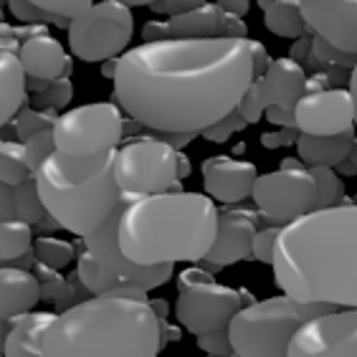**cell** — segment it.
Masks as SVG:
<instances>
[{"label": "cell", "mask_w": 357, "mask_h": 357, "mask_svg": "<svg viewBox=\"0 0 357 357\" xmlns=\"http://www.w3.org/2000/svg\"><path fill=\"white\" fill-rule=\"evenodd\" d=\"M26 152H28V162H31V170H36L46 162L51 155L56 152V139H54V132H41V135H36L26 142Z\"/></svg>", "instance_id": "8d00e7d4"}, {"label": "cell", "mask_w": 357, "mask_h": 357, "mask_svg": "<svg viewBox=\"0 0 357 357\" xmlns=\"http://www.w3.org/2000/svg\"><path fill=\"white\" fill-rule=\"evenodd\" d=\"M0 124L8 127L26 107L28 99V74L18 54L0 51Z\"/></svg>", "instance_id": "cb8c5ba5"}, {"label": "cell", "mask_w": 357, "mask_h": 357, "mask_svg": "<svg viewBox=\"0 0 357 357\" xmlns=\"http://www.w3.org/2000/svg\"><path fill=\"white\" fill-rule=\"evenodd\" d=\"M74 99V84L71 79H59V82H51L48 84V89L38 91V94H31V107L33 109H41V112H59L66 109ZM63 114V112H61Z\"/></svg>", "instance_id": "d6a6232c"}, {"label": "cell", "mask_w": 357, "mask_h": 357, "mask_svg": "<svg viewBox=\"0 0 357 357\" xmlns=\"http://www.w3.org/2000/svg\"><path fill=\"white\" fill-rule=\"evenodd\" d=\"M117 150L96 158H69L54 152L36 170V185L46 213L76 238H89L122 206V190L114 180Z\"/></svg>", "instance_id": "5b68a950"}, {"label": "cell", "mask_w": 357, "mask_h": 357, "mask_svg": "<svg viewBox=\"0 0 357 357\" xmlns=\"http://www.w3.org/2000/svg\"><path fill=\"white\" fill-rule=\"evenodd\" d=\"M18 59H21L28 79L59 82V79H71V74H74L71 56L66 54V48L61 46V41L54 38L48 31L28 38L21 46Z\"/></svg>", "instance_id": "d6986e66"}, {"label": "cell", "mask_w": 357, "mask_h": 357, "mask_svg": "<svg viewBox=\"0 0 357 357\" xmlns=\"http://www.w3.org/2000/svg\"><path fill=\"white\" fill-rule=\"evenodd\" d=\"M76 276H79L82 287L91 291V296H130V299H139V302H150V294L142 287L104 271L84 246L76 256Z\"/></svg>", "instance_id": "7402d4cb"}, {"label": "cell", "mask_w": 357, "mask_h": 357, "mask_svg": "<svg viewBox=\"0 0 357 357\" xmlns=\"http://www.w3.org/2000/svg\"><path fill=\"white\" fill-rule=\"evenodd\" d=\"M355 132H344L337 137H312V135H299L296 152L307 167H337L342 165L355 144Z\"/></svg>", "instance_id": "d4e9b609"}, {"label": "cell", "mask_w": 357, "mask_h": 357, "mask_svg": "<svg viewBox=\"0 0 357 357\" xmlns=\"http://www.w3.org/2000/svg\"><path fill=\"white\" fill-rule=\"evenodd\" d=\"M317 183V208L314 211H324V208L342 206L344 198V185L340 172L332 167H310Z\"/></svg>", "instance_id": "1f68e13d"}, {"label": "cell", "mask_w": 357, "mask_h": 357, "mask_svg": "<svg viewBox=\"0 0 357 357\" xmlns=\"http://www.w3.org/2000/svg\"><path fill=\"white\" fill-rule=\"evenodd\" d=\"M36 254L31 251V254H26V256H21V259H15V261H10V264H6V266H13V268H21V271H33L36 268Z\"/></svg>", "instance_id": "f907efd6"}, {"label": "cell", "mask_w": 357, "mask_h": 357, "mask_svg": "<svg viewBox=\"0 0 357 357\" xmlns=\"http://www.w3.org/2000/svg\"><path fill=\"white\" fill-rule=\"evenodd\" d=\"M195 340H198L200 350L208 352L211 357H231V355H234V347H231L228 330L208 332V335H200V337H195Z\"/></svg>", "instance_id": "f35d334b"}, {"label": "cell", "mask_w": 357, "mask_h": 357, "mask_svg": "<svg viewBox=\"0 0 357 357\" xmlns=\"http://www.w3.org/2000/svg\"><path fill=\"white\" fill-rule=\"evenodd\" d=\"M36 3H38L41 10L56 15V18H63V21L69 23L84 18L94 8V3H89V0H36Z\"/></svg>", "instance_id": "e575fe53"}, {"label": "cell", "mask_w": 357, "mask_h": 357, "mask_svg": "<svg viewBox=\"0 0 357 357\" xmlns=\"http://www.w3.org/2000/svg\"><path fill=\"white\" fill-rule=\"evenodd\" d=\"M59 117H61V114H56V112H41V109H33L31 104H26V107L18 112V117L10 122V130H15V139H18V142L26 144L28 139L36 137V135H41V132H54Z\"/></svg>", "instance_id": "f546056e"}, {"label": "cell", "mask_w": 357, "mask_h": 357, "mask_svg": "<svg viewBox=\"0 0 357 357\" xmlns=\"http://www.w3.org/2000/svg\"><path fill=\"white\" fill-rule=\"evenodd\" d=\"M0 180H3V185L13 188L33 180L26 144L18 139H3V144H0Z\"/></svg>", "instance_id": "83f0119b"}, {"label": "cell", "mask_w": 357, "mask_h": 357, "mask_svg": "<svg viewBox=\"0 0 357 357\" xmlns=\"http://www.w3.org/2000/svg\"><path fill=\"white\" fill-rule=\"evenodd\" d=\"M56 312H31L10 322L3 335V357H43V337Z\"/></svg>", "instance_id": "44dd1931"}, {"label": "cell", "mask_w": 357, "mask_h": 357, "mask_svg": "<svg viewBox=\"0 0 357 357\" xmlns=\"http://www.w3.org/2000/svg\"><path fill=\"white\" fill-rule=\"evenodd\" d=\"M337 172H340V178H352V175H357V139H355V144H352V150H350V155H347V160H344L342 165L337 167Z\"/></svg>", "instance_id": "c3c4849f"}, {"label": "cell", "mask_w": 357, "mask_h": 357, "mask_svg": "<svg viewBox=\"0 0 357 357\" xmlns=\"http://www.w3.org/2000/svg\"><path fill=\"white\" fill-rule=\"evenodd\" d=\"M155 137L162 139L165 144H170L175 152H183L185 144H190L195 137H200L198 132H155Z\"/></svg>", "instance_id": "7bdbcfd3"}, {"label": "cell", "mask_w": 357, "mask_h": 357, "mask_svg": "<svg viewBox=\"0 0 357 357\" xmlns=\"http://www.w3.org/2000/svg\"><path fill=\"white\" fill-rule=\"evenodd\" d=\"M254 79L248 38H167L119 59L114 102L144 130L200 135L238 109Z\"/></svg>", "instance_id": "6da1fadb"}, {"label": "cell", "mask_w": 357, "mask_h": 357, "mask_svg": "<svg viewBox=\"0 0 357 357\" xmlns=\"http://www.w3.org/2000/svg\"><path fill=\"white\" fill-rule=\"evenodd\" d=\"M274 282L302 304L357 310V203L312 211L282 228Z\"/></svg>", "instance_id": "7a4b0ae2"}, {"label": "cell", "mask_w": 357, "mask_h": 357, "mask_svg": "<svg viewBox=\"0 0 357 357\" xmlns=\"http://www.w3.org/2000/svg\"><path fill=\"white\" fill-rule=\"evenodd\" d=\"M3 220H23L31 226H38L46 218V206L41 200V192L36 185V178L23 185H3V203H0Z\"/></svg>", "instance_id": "484cf974"}, {"label": "cell", "mask_w": 357, "mask_h": 357, "mask_svg": "<svg viewBox=\"0 0 357 357\" xmlns=\"http://www.w3.org/2000/svg\"><path fill=\"white\" fill-rule=\"evenodd\" d=\"M282 234L279 226H268L256 231L254 243H251V254H254L256 261L261 264H274V248H276V238Z\"/></svg>", "instance_id": "74e56055"}, {"label": "cell", "mask_w": 357, "mask_h": 357, "mask_svg": "<svg viewBox=\"0 0 357 357\" xmlns=\"http://www.w3.org/2000/svg\"><path fill=\"white\" fill-rule=\"evenodd\" d=\"M135 36V15L130 3L102 0L94 3L89 13L69 26V48L76 59L86 63H107L122 59L130 51Z\"/></svg>", "instance_id": "ba28073f"}, {"label": "cell", "mask_w": 357, "mask_h": 357, "mask_svg": "<svg viewBox=\"0 0 357 357\" xmlns=\"http://www.w3.org/2000/svg\"><path fill=\"white\" fill-rule=\"evenodd\" d=\"M304 89H307V71H304V66L296 63L294 59H289V56H282V59L271 61V66H268L261 79H254L248 94L261 104L264 112H266V107H274V104L294 112V107L304 96Z\"/></svg>", "instance_id": "ac0fdd59"}, {"label": "cell", "mask_w": 357, "mask_h": 357, "mask_svg": "<svg viewBox=\"0 0 357 357\" xmlns=\"http://www.w3.org/2000/svg\"><path fill=\"white\" fill-rule=\"evenodd\" d=\"M160 319L150 302L86 296L59 312L43 337V357H158Z\"/></svg>", "instance_id": "277c9868"}, {"label": "cell", "mask_w": 357, "mask_h": 357, "mask_svg": "<svg viewBox=\"0 0 357 357\" xmlns=\"http://www.w3.org/2000/svg\"><path fill=\"white\" fill-rule=\"evenodd\" d=\"M33 254H36V261L43 264V266H48V268H56V271L66 268L76 256H79L76 254L74 243H69V241H63V238H54V236H41V238H36Z\"/></svg>", "instance_id": "4dcf8cb0"}, {"label": "cell", "mask_w": 357, "mask_h": 357, "mask_svg": "<svg viewBox=\"0 0 357 357\" xmlns=\"http://www.w3.org/2000/svg\"><path fill=\"white\" fill-rule=\"evenodd\" d=\"M246 127H248V122L243 117H241L238 109H236V112H231L228 117L220 119V122H215L213 127H208V130L200 132V137L208 139V142L223 144V142H228V139L234 137L236 132L246 130Z\"/></svg>", "instance_id": "d590c367"}, {"label": "cell", "mask_w": 357, "mask_h": 357, "mask_svg": "<svg viewBox=\"0 0 357 357\" xmlns=\"http://www.w3.org/2000/svg\"><path fill=\"white\" fill-rule=\"evenodd\" d=\"M259 211H248L241 206L220 208L218 215V234H215L213 248L208 251L206 261L213 266H231V264L254 259L251 243L259 231Z\"/></svg>", "instance_id": "2e32d148"}, {"label": "cell", "mask_w": 357, "mask_h": 357, "mask_svg": "<svg viewBox=\"0 0 357 357\" xmlns=\"http://www.w3.org/2000/svg\"><path fill=\"white\" fill-rule=\"evenodd\" d=\"M33 274L38 276V282H41L43 299H51V302L61 304L71 296V287H69V282L61 276V271L48 268V266H43V264H36Z\"/></svg>", "instance_id": "836d02e7"}, {"label": "cell", "mask_w": 357, "mask_h": 357, "mask_svg": "<svg viewBox=\"0 0 357 357\" xmlns=\"http://www.w3.org/2000/svg\"><path fill=\"white\" fill-rule=\"evenodd\" d=\"M33 234L36 228L31 223L3 220V226H0V259H3V266L33 251Z\"/></svg>", "instance_id": "f1b7e54d"}, {"label": "cell", "mask_w": 357, "mask_h": 357, "mask_svg": "<svg viewBox=\"0 0 357 357\" xmlns=\"http://www.w3.org/2000/svg\"><path fill=\"white\" fill-rule=\"evenodd\" d=\"M228 15H236V18H243V15L251 10V3L248 0H220L218 3Z\"/></svg>", "instance_id": "7dc6e473"}, {"label": "cell", "mask_w": 357, "mask_h": 357, "mask_svg": "<svg viewBox=\"0 0 357 357\" xmlns=\"http://www.w3.org/2000/svg\"><path fill=\"white\" fill-rule=\"evenodd\" d=\"M117 66H119V59H112V61L102 63V76H104V79H112V82H114V76H117Z\"/></svg>", "instance_id": "f5cc1de1"}, {"label": "cell", "mask_w": 357, "mask_h": 357, "mask_svg": "<svg viewBox=\"0 0 357 357\" xmlns=\"http://www.w3.org/2000/svg\"><path fill=\"white\" fill-rule=\"evenodd\" d=\"M142 43H158V41H167L170 38V28L167 21H147L142 28Z\"/></svg>", "instance_id": "f6af8a7d"}, {"label": "cell", "mask_w": 357, "mask_h": 357, "mask_svg": "<svg viewBox=\"0 0 357 357\" xmlns=\"http://www.w3.org/2000/svg\"><path fill=\"white\" fill-rule=\"evenodd\" d=\"M335 307L302 304L287 294H276L243 307L228 324L234 355L238 357H287L289 342L304 322L330 314Z\"/></svg>", "instance_id": "8992f818"}, {"label": "cell", "mask_w": 357, "mask_h": 357, "mask_svg": "<svg viewBox=\"0 0 357 357\" xmlns=\"http://www.w3.org/2000/svg\"><path fill=\"white\" fill-rule=\"evenodd\" d=\"M248 46H251V56H254V76L256 79H261L274 59L268 56L266 46H264L261 41H256V38H248Z\"/></svg>", "instance_id": "b9f144b4"}, {"label": "cell", "mask_w": 357, "mask_h": 357, "mask_svg": "<svg viewBox=\"0 0 357 357\" xmlns=\"http://www.w3.org/2000/svg\"><path fill=\"white\" fill-rule=\"evenodd\" d=\"M160 335H162V347H165V342H178L180 337H183V332L178 330V327H172V324H167V319H160Z\"/></svg>", "instance_id": "681fc988"}, {"label": "cell", "mask_w": 357, "mask_h": 357, "mask_svg": "<svg viewBox=\"0 0 357 357\" xmlns=\"http://www.w3.org/2000/svg\"><path fill=\"white\" fill-rule=\"evenodd\" d=\"M251 200L268 223L284 228L317 208L314 175L302 160L284 158L279 170L259 175Z\"/></svg>", "instance_id": "9c48e42d"}, {"label": "cell", "mask_w": 357, "mask_h": 357, "mask_svg": "<svg viewBox=\"0 0 357 357\" xmlns=\"http://www.w3.org/2000/svg\"><path fill=\"white\" fill-rule=\"evenodd\" d=\"M287 357H357V310H335L304 322Z\"/></svg>", "instance_id": "7c38bea8"}, {"label": "cell", "mask_w": 357, "mask_h": 357, "mask_svg": "<svg viewBox=\"0 0 357 357\" xmlns=\"http://www.w3.org/2000/svg\"><path fill=\"white\" fill-rule=\"evenodd\" d=\"M147 6H150V10H155V13L178 18V15H185V13H190V10H195V8L200 6V0H152Z\"/></svg>", "instance_id": "ab89813d"}, {"label": "cell", "mask_w": 357, "mask_h": 357, "mask_svg": "<svg viewBox=\"0 0 357 357\" xmlns=\"http://www.w3.org/2000/svg\"><path fill=\"white\" fill-rule=\"evenodd\" d=\"M190 172H192L190 158H188L185 152H178V180H185Z\"/></svg>", "instance_id": "816d5d0a"}, {"label": "cell", "mask_w": 357, "mask_h": 357, "mask_svg": "<svg viewBox=\"0 0 357 357\" xmlns=\"http://www.w3.org/2000/svg\"><path fill=\"white\" fill-rule=\"evenodd\" d=\"M289 59H294L296 63H307L312 61V38L310 36H304V38H296L294 46L289 48Z\"/></svg>", "instance_id": "bcb514c9"}, {"label": "cell", "mask_w": 357, "mask_h": 357, "mask_svg": "<svg viewBox=\"0 0 357 357\" xmlns=\"http://www.w3.org/2000/svg\"><path fill=\"white\" fill-rule=\"evenodd\" d=\"M220 208L206 192L124 195L119 248L139 266L200 264L213 248Z\"/></svg>", "instance_id": "3957f363"}, {"label": "cell", "mask_w": 357, "mask_h": 357, "mask_svg": "<svg viewBox=\"0 0 357 357\" xmlns=\"http://www.w3.org/2000/svg\"><path fill=\"white\" fill-rule=\"evenodd\" d=\"M256 299L246 289L218 284L215 279L200 284H180L175 299V317L190 335L200 337L208 332L228 330V324L243 307Z\"/></svg>", "instance_id": "8fae6325"}, {"label": "cell", "mask_w": 357, "mask_h": 357, "mask_svg": "<svg viewBox=\"0 0 357 357\" xmlns=\"http://www.w3.org/2000/svg\"><path fill=\"white\" fill-rule=\"evenodd\" d=\"M231 357H238V355H231Z\"/></svg>", "instance_id": "9f6ffc18"}, {"label": "cell", "mask_w": 357, "mask_h": 357, "mask_svg": "<svg viewBox=\"0 0 357 357\" xmlns=\"http://www.w3.org/2000/svg\"><path fill=\"white\" fill-rule=\"evenodd\" d=\"M150 307L155 310L158 319H167V302L165 299H150Z\"/></svg>", "instance_id": "db71d44e"}, {"label": "cell", "mask_w": 357, "mask_h": 357, "mask_svg": "<svg viewBox=\"0 0 357 357\" xmlns=\"http://www.w3.org/2000/svg\"><path fill=\"white\" fill-rule=\"evenodd\" d=\"M114 180L130 198L170 192L178 183V152L155 135L130 137L117 147Z\"/></svg>", "instance_id": "52a82bcc"}, {"label": "cell", "mask_w": 357, "mask_h": 357, "mask_svg": "<svg viewBox=\"0 0 357 357\" xmlns=\"http://www.w3.org/2000/svg\"><path fill=\"white\" fill-rule=\"evenodd\" d=\"M264 117L268 119V124H274V127H279V130H284V127H296V117L294 112L284 109V107H266V112H264Z\"/></svg>", "instance_id": "ee69618b"}, {"label": "cell", "mask_w": 357, "mask_h": 357, "mask_svg": "<svg viewBox=\"0 0 357 357\" xmlns=\"http://www.w3.org/2000/svg\"><path fill=\"white\" fill-rule=\"evenodd\" d=\"M228 13L218 3H200L195 10L178 18H167L170 38H188V41H206V38H223Z\"/></svg>", "instance_id": "603a6c76"}, {"label": "cell", "mask_w": 357, "mask_h": 357, "mask_svg": "<svg viewBox=\"0 0 357 357\" xmlns=\"http://www.w3.org/2000/svg\"><path fill=\"white\" fill-rule=\"evenodd\" d=\"M0 312H3V322H13L18 317L31 314L43 299L41 282L33 271H21L13 266H3L0 271Z\"/></svg>", "instance_id": "ffe728a7"}, {"label": "cell", "mask_w": 357, "mask_h": 357, "mask_svg": "<svg viewBox=\"0 0 357 357\" xmlns=\"http://www.w3.org/2000/svg\"><path fill=\"white\" fill-rule=\"evenodd\" d=\"M299 6L312 36L357 59V3L304 0Z\"/></svg>", "instance_id": "9a60e30c"}, {"label": "cell", "mask_w": 357, "mask_h": 357, "mask_svg": "<svg viewBox=\"0 0 357 357\" xmlns=\"http://www.w3.org/2000/svg\"><path fill=\"white\" fill-rule=\"evenodd\" d=\"M347 89H350V94H352V102H355V114H357V66L352 69V74H350V84H347Z\"/></svg>", "instance_id": "11a10c76"}, {"label": "cell", "mask_w": 357, "mask_h": 357, "mask_svg": "<svg viewBox=\"0 0 357 357\" xmlns=\"http://www.w3.org/2000/svg\"><path fill=\"white\" fill-rule=\"evenodd\" d=\"M122 137L124 119L114 102H91L66 109L54 127L56 152L69 158H96L117 150Z\"/></svg>", "instance_id": "30bf717a"}, {"label": "cell", "mask_w": 357, "mask_h": 357, "mask_svg": "<svg viewBox=\"0 0 357 357\" xmlns=\"http://www.w3.org/2000/svg\"><path fill=\"white\" fill-rule=\"evenodd\" d=\"M200 172H203V188L208 198L226 203V206H238L241 200L251 198L256 180H259V170L254 162L231 158V155L206 158Z\"/></svg>", "instance_id": "e0dca14e"}, {"label": "cell", "mask_w": 357, "mask_h": 357, "mask_svg": "<svg viewBox=\"0 0 357 357\" xmlns=\"http://www.w3.org/2000/svg\"><path fill=\"white\" fill-rule=\"evenodd\" d=\"M122 208H124V200L96 234H91L89 238L82 241V246L89 251V256L104 271L122 276L127 282L142 287L144 291L165 287L172 279V266H139V264H132L122 254V248H119V215H122Z\"/></svg>", "instance_id": "4fadbf2b"}, {"label": "cell", "mask_w": 357, "mask_h": 357, "mask_svg": "<svg viewBox=\"0 0 357 357\" xmlns=\"http://www.w3.org/2000/svg\"><path fill=\"white\" fill-rule=\"evenodd\" d=\"M259 8L264 10V23L274 36L279 38H304L310 33L307 21L302 15V6L299 3H287V0H261Z\"/></svg>", "instance_id": "4316f807"}, {"label": "cell", "mask_w": 357, "mask_h": 357, "mask_svg": "<svg viewBox=\"0 0 357 357\" xmlns=\"http://www.w3.org/2000/svg\"><path fill=\"white\" fill-rule=\"evenodd\" d=\"M299 135L302 132L296 127H284V130H271L261 135V144L266 150H279V147H287V144H296L299 142Z\"/></svg>", "instance_id": "60d3db41"}, {"label": "cell", "mask_w": 357, "mask_h": 357, "mask_svg": "<svg viewBox=\"0 0 357 357\" xmlns=\"http://www.w3.org/2000/svg\"><path fill=\"white\" fill-rule=\"evenodd\" d=\"M296 130L312 137H337L357 130L355 102L350 89H327L304 94L294 107Z\"/></svg>", "instance_id": "5bb4252c"}]
</instances>
